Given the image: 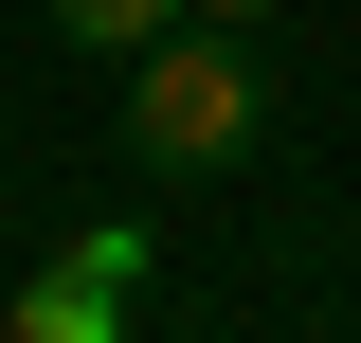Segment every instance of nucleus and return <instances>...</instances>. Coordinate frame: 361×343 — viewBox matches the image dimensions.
I'll return each mask as SVG.
<instances>
[{
    "instance_id": "nucleus-1",
    "label": "nucleus",
    "mask_w": 361,
    "mask_h": 343,
    "mask_svg": "<svg viewBox=\"0 0 361 343\" xmlns=\"http://www.w3.org/2000/svg\"><path fill=\"white\" fill-rule=\"evenodd\" d=\"M109 127H127V181H235L271 145V54L235 37V18H180V37L127 54Z\"/></svg>"
},
{
    "instance_id": "nucleus-2",
    "label": "nucleus",
    "mask_w": 361,
    "mask_h": 343,
    "mask_svg": "<svg viewBox=\"0 0 361 343\" xmlns=\"http://www.w3.org/2000/svg\"><path fill=\"white\" fill-rule=\"evenodd\" d=\"M0 325H18V343H127V325H145V235H127V217H90Z\"/></svg>"
},
{
    "instance_id": "nucleus-3",
    "label": "nucleus",
    "mask_w": 361,
    "mask_h": 343,
    "mask_svg": "<svg viewBox=\"0 0 361 343\" xmlns=\"http://www.w3.org/2000/svg\"><path fill=\"white\" fill-rule=\"evenodd\" d=\"M37 18H54L73 54H109V73H127L145 37H180V0H37Z\"/></svg>"
},
{
    "instance_id": "nucleus-4",
    "label": "nucleus",
    "mask_w": 361,
    "mask_h": 343,
    "mask_svg": "<svg viewBox=\"0 0 361 343\" xmlns=\"http://www.w3.org/2000/svg\"><path fill=\"white\" fill-rule=\"evenodd\" d=\"M180 18H235V37H271V18H289V0H180Z\"/></svg>"
}]
</instances>
